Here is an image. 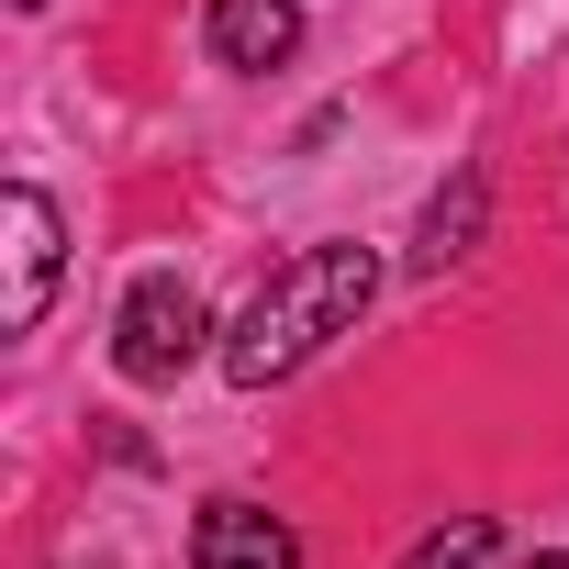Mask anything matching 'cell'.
I'll return each instance as SVG.
<instances>
[{"mask_svg": "<svg viewBox=\"0 0 569 569\" xmlns=\"http://www.w3.org/2000/svg\"><path fill=\"white\" fill-rule=\"evenodd\" d=\"M369 302H380V257H369V246H302V257L234 313V336H223V380H234V391L291 380V369L325 358Z\"/></svg>", "mask_w": 569, "mask_h": 569, "instance_id": "cell-1", "label": "cell"}, {"mask_svg": "<svg viewBox=\"0 0 569 569\" xmlns=\"http://www.w3.org/2000/svg\"><path fill=\"white\" fill-rule=\"evenodd\" d=\"M212 347V313H201V291H190V279H134V291H123V313H112V369L134 380V391H168L190 358Z\"/></svg>", "mask_w": 569, "mask_h": 569, "instance_id": "cell-2", "label": "cell"}, {"mask_svg": "<svg viewBox=\"0 0 569 569\" xmlns=\"http://www.w3.org/2000/svg\"><path fill=\"white\" fill-rule=\"evenodd\" d=\"M0 223H12V291H0V325L34 336L46 302H57V268H68V234H57V201L34 179H12V201H0Z\"/></svg>", "mask_w": 569, "mask_h": 569, "instance_id": "cell-3", "label": "cell"}, {"mask_svg": "<svg viewBox=\"0 0 569 569\" xmlns=\"http://www.w3.org/2000/svg\"><path fill=\"white\" fill-rule=\"evenodd\" d=\"M190 569H302V536L279 513H257V502H201Z\"/></svg>", "mask_w": 569, "mask_h": 569, "instance_id": "cell-4", "label": "cell"}, {"mask_svg": "<svg viewBox=\"0 0 569 569\" xmlns=\"http://www.w3.org/2000/svg\"><path fill=\"white\" fill-rule=\"evenodd\" d=\"M201 34H212L223 68H279V57L302 46V12H291V0H212Z\"/></svg>", "mask_w": 569, "mask_h": 569, "instance_id": "cell-5", "label": "cell"}, {"mask_svg": "<svg viewBox=\"0 0 569 569\" xmlns=\"http://www.w3.org/2000/svg\"><path fill=\"white\" fill-rule=\"evenodd\" d=\"M480 201H491V190H480V168H458V179L436 190L425 234H413V268H458V257L480 246Z\"/></svg>", "mask_w": 569, "mask_h": 569, "instance_id": "cell-6", "label": "cell"}, {"mask_svg": "<svg viewBox=\"0 0 569 569\" xmlns=\"http://www.w3.org/2000/svg\"><path fill=\"white\" fill-rule=\"evenodd\" d=\"M480 558H491V513H447V525H436L402 569H480Z\"/></svg>", "mask_w": 569, "mask_h": 569, "instance_id": "cell-7", "label": "cell"}, {"mask_svg": "<svg viewBox=\"0 0 569 569\" xmlns=\"http://www.w3.org/2000/svg\"><path fill=\"white\" fill-rule=\"evenodd\" d=\"M513 569H569V547H525V558H513Z\"/></svg>", "mask_w": 569, "mask_h": 569, "instance_id": "cell-8", "label": "cell"}, {"mask_svg": "<svg viewBox=\"0 0 569 569\" xmlns=\"http://www.w3.org/2000/svg\"><path fill=\"white\" fill-rule=\"evenodd\" d=\"M23 12H34V0H23Z\"/></svg>", "mask_w": 569, "mask_h": 569, "instance_id": "cell-9", "label": "cell"}]
</instances>
